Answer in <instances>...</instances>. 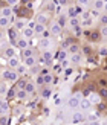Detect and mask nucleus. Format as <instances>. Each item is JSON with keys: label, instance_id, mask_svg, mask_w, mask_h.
Returning a JSON list of instances; mask_svg holds the SVG:
<instances>
[{"label": "nucleus", "instance_id": "1", "mask_svg": "<svg viewBox=\"0 0 107 125\" xmlns=\"http://www.w3.org/2000/svg\"><path fill=\"white\" fill-rule=\"evenodd\" d=\"M54 46V40L52 38H40V41H38V47L41 49V52L43 51H49Z\"/></svg>", "mask_w": 107, "mask_h": 125}, {"label": "nucleus", "instance_id": "2", "mask_svg": "<svg viewBox=\"0 0 107 125\" xmlns=\"http://www.w3.org/2000/svg\"><path fill=\"white\" fill-rule=\"evenodd\" d=\"M2 76H3L5 81H17L18 79V73L14 72V70H3Z\"/></svg>", "mask_w": 107, "mask_h": 125}, {"label": "nucleus", "instance_id": "3", "mask_svg": "<svg viewBox=\"0 0 107 125\" xmlns=\"http://www.w3.org/2000/svg\"><path fill=\"white\" fill-rule=\"evenodd\" d=\"M81 99H83V98H78V96H71V98H69V101H67V107L69 108H71V110H75V108H78L80 107V101H81Z\"/></svg>", "mask_w": 107, "mask_h": 125}, {"label": "nucleus", "instance_id": "4", "mask_svg": "<svg viewBox=\"0 0 107 125\" xmlns=\"http://www.w3.org/2000/svg\"><path fill=\"white\" fill-rule=\"evenodd\" d=\"M86 119V116L83 115V111H75V113L72 115V124L73 125H78V124H81V122H83Z\"/></svg>", "mask_w": 107, "mask_h": 125}, {"label": "nucleus", "instance_id": "5", "mask_svg": "<svg viewBox=\"0 0 107 125\" xmlns=\"http://www.w3.org/2000/svg\"><path fill=\"white\" fill-rule=\"evenodd\" d=\"M92 105H93V104L89 101V98H83V99L80 101V110H81V111L90 110V108H92Z\"/></svg>", "mask_w": 107, "mask_h": 125}, {"label": "nucleus", "instance_id": "6", "mask_svg": "<svg viewBox=\"0 0 107 125\" xmlns=\"http://www.w3.org/2000/svg\"><path fill=\"white\" fill-rule=\"evenodd\" d=\"M15 46L20 49V51H23V49H26V47H29V40H26V38H18L17 41H15Z\"/></svg>", "mask_w": 107, "mask_h": 125}, {"label": "nucleus", "instance_id": "7", "mask_svg": "<svg viewBox=\"0 0 107 125\" xmlns=\"http://www.w3.org/2000/svg\"><path fill=\"white\" fill-rule=\"evenodd\" d=\"M34 34H35V32H34V29H32V28H29V26H26V28L22 31L23 38H26V40H31V38L34 37Z\"/></svg>", "mask_w": 107, "mask_h": 125}, {"label": "nucleus", "instance_id": "8", "mask_svg": "<svg viewBox=\"0 0 107 125\" xmlns=\"http://www.w3.org/2000/svg\"><path fill=\"white\" fill-rule=\"evenodd\" d=\"M20 64H22V62H20V58H18L17 55H15V57H12V58H9V60H8V66H9L11 69H17V67L20 66Z\"/></svg>", "mask_w": 107, "mask_h": 125}, {"label": "nucleus", "instance_id": "9", "mask_svg": "<svg viewBox=\"0 0 107 125\" xmlns=\"http://www.w3.org/2000/svg\"><path fill=\"white\" fill-rule=\"evenodd\" d=\"M49 31H51V34H52V35H60V34H61V31H63V28H61L57 21H54V23L51 24V29H49Z\"/></svg>", "mask_w": 107, "mask_h": 125}, {"label": "nucleus", "instance_id": "10", "mask_svg": "<svg viewBox=\"0 0 107 125\" xmlns=\"http://www.w3.org/2000/svg\"><path fill=\"white\" fill-rule=\"evenodd\" d=\"M0 14H2V17L11 18L12 15H14V11H12V8H11V6H5V8H2V11H0Z\"/></svg>", "mask_w": 107, "mask_h": 125}, {"label": "nucleus", "instance_id": "11", "mask_svg": "<svg viewBox=\"0 0 107 125\" xmlns=\"http://www.w3.org/2000/svg\"><path fill=\"white\" fill-rule=\"evenodd\" d=\"M24 90H26L28 95H32V93H35V90H37V84L32 83V81H28V83H26V87H24Z\"/></svg>", "mask_w": 107, "mask_h": 125}, {"label": "nucleus", "instance_id": "12", "mask_svg": "<svg viewBox=\"0 0 107 125\" xmlns=\"http://www.w3.org/2000/svg\"><path fill=\"white\" fill-rule=\"evenodd\" d=\"M3 57L5 58H12V57H15V47H12V46H9V47H6L5 49V52H3Z\"/></svg>", "mask_w": 107, "mask_h": 125}, {"label": "nucleus", "instance_id": "13", "mask_svg": "<svg viewBox=\"0 0 107 125\" xmlns=\"http://www.w3.org/2000/svg\"><path fill=\"white\" fill-rule=\"evenodd\" d=\"M71 62L72 64H80L81 61H83V55H81V52L80 53H73V55H71Z\"/></svg>", "mask_w": 107, "mask_h": 125}, {"label": "nucleus", "instance_id": "14", "mask_svg": "<svg viewBox=\"0 0 107 125\" xmlns=\"http://www.w3.org/2000/svg\"><path fill=\"white\" fill-rule=\"evenodd\" d=\"M67 53H71V55H73V53H80V44L78 43H73V44H71L67 49Z\"/></svg>", "mask_w": 107, "mask_h": 125}, {"label": "nucleus", "instance_id": "15", "mask_svg": "<svg viewBox=\"0 0 107 125\" xmlns=\"http://www.w3.org/2000/svg\"><path fill=\"white\" fill-rule=\"evenodd\" d=\"M89 101L92 104H101V96H99V93H90V95H89Z\"/></svg>", "mask_w": 107, "mask_h": 125}, {"label": "nucleus", "instance_id": "16", "mask_svg": "<svg viewBox=\"0 0 107 125\" xmlns=\"http://www.w3.org/2000/svg\"><path fill=\"white\" fill-rule=\"evenodd\" d=\"M23 64H26V66H28V69H31V67L37 66V60H35V57H29V58H24V60H23Z\"/></svg>", "mask_w": 107, "mask_h": 125}, {"label": "nucleus", "instance_id": "17", "mask_svg": "<svg viewBox=\"0 0 107 125\" xmlns=\"http://www.w3.org/2000/svg\"><path fill=\"white\" fill-rule=\"evenodd\" d=\"M89 40L90 41H98L99 38H101V32H99V31H92V32H89Z\"/></svg>", "mask_w": 107, "mask_h": 125}, {"label": "nucleus", "instance_id": "18", "mask_svg": "<svg viewBox=\"0 0 107 125\" xmlns=\"http://www.w3.org/2000/svg\"><path fill=\"white\" fill-rule=\"evenodd\" d=\"M26 26H28V24H26V21H24V18H22V20H17V21L14 23V29H17V31H23Z\"/></svg>", "mask_w": 107, "mask_h": 125}, {"label": "nucleus", "instance_id": "19", "mask_svg": "<svg viewBox=\"0 0 107 125\" xmlns=\"http://www.w3.org/2000/svg\"><path fill=\"white\" fill-rule=\"evenodd\" d=\"M104 0H95V2H93V9H95V11H103L104 9Z\"/></svg>", "mask_w": 107, "mask_h": 125}, {"label": "nucleus", "instance_id": "20", "mask_svg": "<svg viewBox=\"0 0 107 125\" xmlns=\"http://www.w3.org/2000/svg\"><path fill=\"white\" fill-rule=\"evenodd\" d=\"M26 96H28V93H26V90H24V89H18L17 93H15V98H17V99H20V101L26 99Z\"/></svg>", "mask_w": 107, "mask_h": 125}, {"label": "nucleus", "instance_id": "21", "mask_svg": "<svg viewBox=\"0 0 107 125\" xmlns=\"http://www.w3.org/2000/svg\"><path fill=\"white\" fill-rule=\"evenodd\" d=\"M22 57H23V60H24V58H29V57H34V51H32L31 47L23 49V51H22Z\"/></svg>", "mask_w": 107, "mask_h": 125}, {"label": "nucleus", "instance_id": "22", "mask_svg": "<svg viewBox=\"0 0 107 125\" xmlns=\"http://www.w3.org/2000/svg\"><path fill=\"white\" fill-rule=\"evenodd\" d=\"M69 24H71V28H75V26H80V23H81V20H80V17H71L69 18Z\"/></svg>", "mask_w": 107, "mask_h": 125}, {"label": "nucleus", "instance_id": "23", "mask_svg": "<svg viewBox=\"0 0 107 125\" xmlns=\"http://www.w3.org/2000/svg\"><path fill=\"white\" fill-rule=\"evenodd\" d=\"M41 57L45 58L46 61H51V60L54 58V52L51 51V49H49V51H43V52H41Z\"/></svg>", "mask_w": 107, "mask_h": 125}, {"label": "nucleus", "instance_id": "24", "mask_svg": "<svg viewBox=\"0 0 107 125\" xmlns=\"http://www.w3.org/2000/svg\"><path fill=\"white\" fill-rule=\"evenodd\" d=\"M11 23V18H6V17H0V29H5L8 28Z\"/></svg>", "mask_w": 107, "mask_h": 125}, {"label": "nucleus", "instance_id": "25", "mask_svg": "<svg viewBox=\"0 0 107 125\" xmlns=\"http://www.w3.org/2000/svg\"><path fill=\"white\" fill-rule=\"evenodd\" d=\"M67 20H69V18L66 17V14H61V15L58 17V20H57V23H58L61 28H64V26H66V23H67Z\"/></svg>", "mask_w": 107, "mask_h": 125}, {"label": "nucleus", "instance_id": "26", "mask_svg": "<svg viewBox=\"0 0 107 125\" xmlns=\"http://www.w3.org/2000/svg\"><path fill=\"white\" fill-rule=\"evenodd\" d=\"M45 31H46V28H45V24H41V23H37L35 28H34V32L35 34H40V35L45 32Z\"/></svg>", "mask_w": 107, "mask_h": 125}, {"label": "nucleus", "instance_id": "27", "mask_svg": "<svg viewBox=\"0 0 107 125\" xmlns=\"http://www.w3.org/2000/svg\"><path fill=\"white\" fill-rule=\"evenodd\" d=\"M48 18H49V15L48 14H40L38 17H37V23H41V24H46L48 23Z\"/></svg>", "mask_w": 107, "mask_h": 125}, {"label": "nucleus", "instance_id": "28", "mask_svg": "<svg viewBox=\"0 0 107 125\" xmlns=\"http://www.w3.org/2000/svg\"><path fill=\"white\" fill-rule=\"evenodd\" d=\"M15 72L18 73V76H20V75H24V73L28 72V66H26V64H23V62H22V64L17 67V70H15Z\"/></svg>", "mask_w": 107, "mask_h": 125}, {"label": "nucleus", "instance_id": "29", "mask_svg": "<svg viewBox=\"0 0 107 125\" xmlns=\"http://www.w3.org/2000/svg\"><path fill=\"white\" fill-rule=\"evenodd\" d=\"M66 57H67V51H64V49H61V51L55 55V58H57V60H60V61L66 60Z\"/></svg>", "mask_w": 107, "mask_h": 125}, {"label": "nucleus", "instance_id": "30", "mask_svg": "<svg viewBox=\"0 0 107 125\" xmlns=\"http://www.w3.org/2000/svg\"><path fill=\"white\" fill-rule=\"evenodd\" d=\"M6 92H8V84H6V81H0V95H5Z\"/></svg>", "mask_w": 107, "mask_h": 125}, {"label": "nucleus", "instance_id": "31", "mask_svg": "<svg viewBox=\"0 0 107 125\" xmlns=\"http://www.w3.org/2000/svg\"><path fill=\"white\" fill-rule=\"evenodd\" d=\"M72 29H73V35H75V37H81V35H83V32H84L83 28H81V24H80V26L72 28Z\"/></svg>", "mask_w": 107, "mask_h": 125}, {"label": "nucleus", "instance_id": "32", "mask_svg": "<svg viewBox=\"0 0 107 125\" xmlns=\"http://www.w3.org/2000/svg\"><path fill=\"white\" fill-rule=\"evenodd\" d=\"M8 34H9L11 41H12V43H15V41H17V29H11Z\"/></svg>", "mask_w": 107, "mask_h": 125}, {"label": "nucleus", "instance_id": "33", "mask_svg": "<svg viewBox=\"0 0 107 125\" xmlns=\"http://www.w3.org/2000/svg\"><path fill=\"white\" fill-rule=\"evenodd\" d=\"M81 28H89V26H92V17L90 18H86V20H81Z\"/></svg>", "mask_w": 107, "mask_h": 125}, {"label": "nucleus", "instance_id": "34", "mask_svg": "<svg viewBox=\"0 0 107 125\" xmlns=\"http://www.w3.org/2000/svg\"><path fill=\"white\" fill-rule=\"evenodd\" d=\"M86 119L89 121V122H95V121H98V113H90Z\"/></svg>", "mask_w": 107, "mask_h": 125}, {"label": "nucleus", "instance_id": "35", "mask_svg": "<svg viewBox=\"0 0 107 125\" xmlns=\"http://www.w3.org/2000/svg\"><path fill=\"white\" fill-rule=\"evenodd\" d=\"M84 12V8L83 6H80V5H77L75 6V14H77V17H81V14Z\"/></svg>", "mask_w": 107, "mask_h": 125}, {"label": "nucleus", "instance_id": "36", "mask_svg": "<svg viewBox=\"0 0 107 125\" xmlns=\"http://www.w3.org/2000/svg\"><path fill=\"white\" fill-rule=\"evenodd\" d=\"M43 79H45V84H51V83H54V76L52 75H45V76H43Z\"/></svg>", "mask_w": 107, "mask_h": 125}, {"label": "nucleus", "instance_id": "37", "mask_svg": "<svg viewBox=\"0 0 107 125\" xmlns=\"http://www.w3.org/2000/svg\"><path fill=\"white\" fill-rule=\"evenodd\" d=\"M8 121H9V117L6 115H0V125H8Z\"/></svg>", "mask_w": 107, "mask_h": 125}, {"label": "nucleus", "instance_id": "38", "mask_svg": "<svg viewBox=\"0 0 107 125\" xmlns=\"http://www.w3.org/2000/svg\"><path fill=\"white\" fill-rule=\"evenodd\" d=\"M51 93H52V90L51 89H45V90H41V98H49V96H51Z\"/></svg>", "mask_w": 107, "mask_h": 125}, {"label": "nucleus", "instance_id": "39", "mask_svg": "<svg viewBox=\"0 0 107 125\" xmlns=\"http://www.w3.org/2000/svg\"><path fill=\"white\" fill-rule=\"evenodd\" d=\"M26 83H28V81H24V79H22V78H18V79H17L18 89H24V87H26Z\"/></svg>", "mask_w": 107, "mask_h": 125}, {"label": "nucleus", "instance_id": "40", "mask_svg": "<svg viewBox=\"0 0 107 125\" xmlns=\"http://www.w3.org/2000/svg\"><path fill=\"white\" fill-rule=\"evenodd\" d=\"M35 84H37V85H43V84H45V79H43V75H38V76L35 78Z\"/></svg>", "mask_w": 107, "mask_h": 125}, {"label": "nucleus", "instance_id": "41", "mask_svg": "<svg viewBox=\"0 0 107 125\" xmlns=\"http://www.w3.org/2000/svg\"><path fill=\"white\" fill-rule=\"evenodd\" d=\"M63 117H64V111L58 110V111H57V113H55V119H57V121H61Z\"/></svg>", "mask_w": 107, "mask_h": 125}, {"label": "nucleus", "instance_id": "42", "mask_svg": "<svg viewBox=\"0 0 107 125\" xmlns=\"http://www.w3.org/2000/svg\"><path fill=\"white\" fill-rule=\"evenodd\" d=\"M67 14H69V18H71V17H77V14H75V6H71V8L67 9Z\"/></svg>", "mask_w": 107, "mask_h": 125}, {"label": "nucleus", "instance_id": "43", "mask_svg": "<svg viewBox=\"0 0 107 125\" xmlns=\"http://www.w3.org/2000/svg\"><path fill=\"white\" fill-rule=\"evenodd\" d=\"M99 55H101V57H107V46L99 47Z\"/></svg>", "mask_w": 107, "mask_h": 125}, {"label": "nucleus", "instance_id": "44", "mask_svg": "<svg viewBox=\"0 0 107 125\" xmlns=\"http://www.w3.org/2000/svg\"><path fill=\"white\" fill-rule=\"evenodd\" d=\"M80 6H83V8H87L89 6V0H77Z\"/></svg>", "mask_w": 107, "mask_h": 125}, {"label": "nucleus", "instance_id": "45", "mask_svg": "<svg viewBox=\"0 0 107 125\" xmlns=\"http://www.w3.org/2000/svg\"><path fill=\"white\" fill-rule=\"evenodd\" d=\"M60 62H61V64H60L61 67H66V69H67L69 64H71V60H63V61H60Z\"/></svg>", "mask_w": 107, "mask_h": 125}, {"label": "nucleus", "instance_id": "46", "mask_svg": "<svg viewBox=\"0 0 107 125\" xmlns=\"http://www.w3.org/2000/svg\"><path fill=\"white\" fill-rule=\"evenodd\" d=\"M98 93H99V96H101V98H107V89H106V87H104V89H101Z\"/></svg>", "mask_w": 107, "mask_h": 125}, {"label": "nucleus", "instance_id": "47", "mask_svg": "<svg viewBox=\"0 0 107 125\" xmlns=\"http://www.w3.org/2000/svg\"><path fill=\"white\" fill-rule=\"evenodd\" d=\"M41 38H51V31H45L41 34Z\"/></svg>", "mask_w": 107, "mask_h": 125}, {"label": "nucleus", "instance_id": "48", "mask_svg": "<svg viewBox=\"0 0 107 125\" xmlns=\"http://www.w3.org/2000/svg\"><path fill=\"white\" fill-rule=\"evenodd\" d=\"M99 32H101V35H103V37H107V24H104L103 29L99 31Z\"/></svg>", "mask_w": 107, "mask_h": 125}, {"label": "nucleus", "instance_id": "49", "mask_svg": "<svg viewBox=\"0 0 107 125\" xmlns=\"http://www.w3.org/2000/svg\"><path fill=\"white\" fill-rule=\"evenodd\" d=\"M6 3H8L9 6H15L18 3V0H6Z\"/></svg>", "mask_w": 107, "mask_h": 125}, {"label": "nucleus", "instance_id": "50", "mask_svg": "<svg viewBox=\"0 0 107 125\" xmlns=\"http://www.w3.org/2000/svg\"><path fill=\"white\" fill-rule=\"evenodd\" d=\"M99 20H101V23H103V24H107V14L101 15V17H99Z\"/></svg>", "mask_w": 107, "mask_h": 125}, {"label": "nucleus", "instance_id": "51", "mask_svg": "<svg viewBox=\"0 0 107 125\" xmlns=\"http://www.w3.org/2000/svg\"><path fill=\"white\" fill-rule=\"evenodd\" d=\"M31 73H38V67H37V66H34V67H31Z\"/></svg>", "mask_w": 107, "mask_h": 125}, {"label": "nucleus", "instance_id": "52", "mask_svg": "<svg viewBox=\"0 0 107 125\" xmlns=\"http://www.w3.org/2000/svg\"><path fill=\"white\" fill-rule=\"evenodd\" d=\"M83 51H84V53H86V55H89V53H90V47H89V46H84Z\"/></svg>", "mask_w": 107, "mask_h": 125}, {"label": "nucleus", "instance_id": "53", "mask_svg": "<svg viewBox=\"0 0 107 125\" xmlns=\"http://www.w3.org/2000/svg\"><path fill=\"white\" fill-rule=\"evenodd\" d=\"M71 73H72V69H69V67H67V69H66V72H64V76L67 78V76H69Z\"/></svg>", "mask_w": 107, "mask_h": 125}, {"label": "nucleus", "instance_id": "54", "mask_svg": "<svg viewBox=\"0 0 107 125\" xmlns=\"http://www.w3.org/2000/svg\"><path fill=\"white\" fill-rule=\"evenodd\" d=\"M5 35H3V32H0V44H5Z\"/></svg>", "mask_w": 107, "mask_h": 125}, {"label": "nucleus", "instance_id": "55", "mask_svg": "<svg viewBox=\"0 0 107 125\" xmlns=\"http://www.w3.org/2000/svg\"><path fill=\"white\" fill-rule=\"evenodd\" d=\"M106 79H101V81H99V85H101V87H106Z\"/></svg>", "mask_w": 107, "mask_h": 125}, {"label": "nucleus", "instance_id": "56", "mask_svg": "<svg viewBox=\"0 0 107 125\" xmlns=\"http://www.w3.org/2000/svg\"><path fill=\"white\" fill-rule=\"evenodd\" d=\"M89 125H101L99 121H95V122H89Z\"/></svg>", "mask_w": 107, "mask_h": 125}, {"label": "nucleus", "instance_id": "57", "mask_svg": "<svg viewBox=\"0 0 107 125\" xmlns=\"http://www.w3.org/2000/svg\"><path fill=\"white\" fill-rule=\"evenodd\" d=\"M103 11H104V12H106V14H107V2L104 3V9H103Z\"/></svg>", "mask_w": 107, "mask_h": 125}, {"label": "nucleus", "instance_id": "58", "mask_svg": "<svg viewBox=\"0 0 107 125\" xmlns=\"http://www.w3.org/2000/svg\"><path fill=\"white\" fill-rule=\"evenodd\" d=\"M3 104H5V101H3V99H2V98H0V107H2V105H3Z\"/></svg>", "mask_w": 107, "mask_h": 125}, {"label": "nucleus", "instance_id": "59", "mask_svg": "<svg viewBox=\"0 0 107 125\" xmlns=\"http://www.w3.org/2000/svg\"><path fill=\"white\" fill-rule=\"evenodd\" d=\"M103 125H107V124H103Z\"/></svg>", "mask_w": 107, "mask_h": 125}]
</instances>
